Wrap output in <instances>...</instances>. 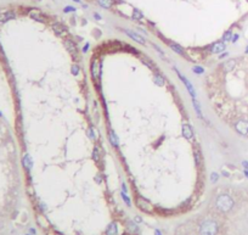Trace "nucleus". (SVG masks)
Segmentation results:
<instances>
[{"mask_svg": "<svg viewBox=\"0 0 248 235\" xmlns=\"http://www.w3.org/2000/svg\"><path fill=\"white\" fill-rule=\"evenodd\" d=\"M136 205L140 209L144 211V212H146V213H152L153 212V206L147 200H145L142 197H139L136 200Z\"/></svg>", "mask_w": 248, "mask_h": 235, "instance_id": "nucleus-3", "label": "nucleus"}, {"mask_svg": "<svg viewBox=\"0 0 248 235\" xmlns=\"http://www.w3.org/2000/svg\"><path fill=\"white\" fill-rule=\"evenodd\" d=\"M170 48H171V49L174 50L176 54H179V55H181V56L185 55V53H184V50H183V48H181V46H179V45H176V44H170Z\"/></svg>", "mask_w": 248, "mask_h": 235, "instance_id": "nucleus-15", "label": "nucleus"}, {"mask_svg": "<svg viewBox=\"0 0 248 235\" xmlns=\"http://www.w3.org/2000/svg\"><path fill=\"white\" fill-rule=\"evenodd\" d=\"M110 140H111L112 145H114V146H117V145H118V138H117V135L114 134L113 131H110Z\"/></svg>", "mask_w": 248, "mask_h": 235, "instance_id": "nucleus-16", "label": "nucleus"}, {"mask_svg": "<svg viewBox=\"0 0 248 235\" xmlns=\"http://www.w3.org/2000/svg\"><path fill=\"white\" fill-rule=\"evenodd\" d=\"M106 234L107 235H117L118 234V229H117V223L112 222L106 229Z\"/></svg>", "mask_w": 248, "mask_h": 235, "instance_id": "nucleus-10", "label": "nucleus"}, {"mask_svg": "<svg viewBox=\"0 0 248 235\" xmlns=\"http://www.w3.org/2000/svg\"><path fill=\"white\" fill-rule=\"evenodd\" d=\"M236 131L238 133L243 134V135H247L248 134V122H247V121H239V122H237Z\"/></svg>", "mask_w": 248, "mask_h": 235, "instance_id": "nucleus-4", "label": "nucleus"}, {"mask_svg": "<svg viewBox=\"0 0 248 235\" xmlns=\"http://www.w3.org/2000/svg\"><path fill=\"white\" fill-rule=\"evenodd\" d=\"M88 48H89V45H88V44H86V45H85V46H84V51H86V50H88Z\"/></svg>", "mask_w": 248, "mask_h": 235, "instance_id": "nucleus-36", "label": "nucleus"}, {"mask_svg": "<svg viewBox=\"0 0 248 235\" xmlns=\"http://www.w3.org/2000/svg\"><path fill=\"white\" fill-rule=\"evenodd\" d=\"M231 35H232V33H231V32H227V33L224 35V40H230L231 39Z\"/></svg>", "mask_w": 248, "mask_h": 235, "instance_id": "nucleus-26", "label": "nucleus"}, {"mask_svg": "<svg viewBox=\"0 0 248 235\" xmlns=\"http://www.w3.org/2000/svg\"><path fill=\"white\" fill-rule=\"evenodd\" d=\"M134 18H137V20H140V18H142V13L140 12L139 10H134Z\"/></svg>", "mask_w": 248, "mask_h": 235, "instance_id": "nucleus-23", "label": "nucleus"}, {"mask_svg": "<svg viewBox=\"0 0 248 235\" xmlns=\"http://www.w3.org/2000/svg\"><path fill=\"white\" fill-rule=\"evenodd\" d=\"M23 165H24V167H26L27 169H30V168H32V161H30L29 155H26V156H24V158H23Z\"/></svg>", "mask_w": 248, "mask_h": 235, "instance_id": "nucleus-17", "label": "nucleus"}, {"mask_svg": "<svg viewBox=\"0 0 248 235\" xmlns=\"http://www.w3.org/2000/svg\"><path fill=\"white\" fill-rule=\"evenodd\" d=\"M244 175L248 178V169H244Z\"/></svg>", "mask_w": 248, "mask_h": 235, "instance_id": "nucleus-34", "label": "nucleus"}, {"mask_svg": "<svg viewBox=\"0 0 248 235\" xmlns=\"http://www.w3.org/2000/svg\"><path fill=\"white\" fill-rule=\"evenodd\" d=\"M52 28H54V31L56 32V33H57V34H60V35L67 33V31H66V28H64L62 25H60V23H57V25H54V26H52Z\"/></svg>", "mask_w": 248, "mask_h": 235, "instance_id": "nucleus-13", "label": "nucleus"}, {"mask_svg": "<svg viewBox=\"0 0 248 235\" xmlns=\"http://www.w3.org/2000/svg\"><path fill=\"white\" fill-rule=\"evenodd\" d=\"M93 157H94L95 161H98V158H100V155H98L97 149H95V151H94V153H93Z\"/></svg>", "mask_w": 248, "mask_h": 235, "instance_id": "nucleus-24", "label": "nucleus"}, {"mask_svg": "<svg viewBox=\"0 0 248 235\" xmlns=\"http://www.w3.org/2000/svg\"><path fill=\"white\" fill-rule=\"evenodd\" d=\"M128 224H129V226H130V229H131V230H136V225H134L131 222H129Z\"/></svg>", "mask_w": 248, "mask_h": 235, "instance_id": "nucleus-30", "label": "nucleus"}, {"mask_svg": "<svg viewBox=\"0 0 248 235\" xmlns=\"http://www.w3.org/2000/svg\"><path fill=\"white\" fill-rule=\"evenodd\" d=\"M69 11H74V7H72V6L64 7V12H69Z\"/></svg>", "mask_w": 248, "mask_h": 235, "instance_id": "nucleus-29", "label": "nucleus"}, {"mask_svg": "<svg viewBox=\"0 0 248 235\" xmlns=\"http://www.w3.org/2000/svg\"><path fill=\"white\" fill-rule=\"evenodd\" d=\"M156 235H161V233H159L158 230H156Z\"/></svg>", "mask_w": 248, "mask_h": 235, "instance_id": "nucleus-37", "label": "nucleus"}, {"mask_svg": "<svg viewBox=\"0 0 248 235\" xmlns=\"http://www.w3.org/2000/svg\"><path fill=\"white\" fill-rule=\"evenodd\" d=\"M195 157H196V165H197V166H200L202 157H201V153H200V151H198V150H196V151H195Z\"/></svg>", "mask_w": 248, "mask_h": 235, "instance_id": "nucleus-21", "label": "nucleus"}, {"mask_svg": "<svg viewBox=\"0 0 248 235\" xmlns=\"http://www.w3.org/2000/svg\"><path fill=\"white\" fill-rule=\"evenodd\" d=\"M192 102H193V106H195V109H196V112H197V115H198V116H201V107H200V105H198L197 100H193Z\"/></svg>", "mask_w": 248, "mask_h": 235, "instance_id": "nucleus-22", "label": "nucleus"}, {"mask_svg": "<svg viewBox=\"0 0 248 235\" xmlns=\"http://www.w3.org/2000/svg\"><path fill=\"white\" fill-rule=\"evenodd\" d=\"M97 1L102 7H105V9H110L113 4V0H97Z\"/></svg>", "mask_w": 248, "mask_h": 235, "instance_id": "nucleus-14", "label": "nucleus"}, {"mask_svg": "<svg viewBox=\"0 0 248 235\" xmlns=\"http://www.w3.org/2000/svg\"><path fill=\"white\" fill-rule=\"evenodd\" d=\"M29 16H30L32 18H34V20L39 21V22H45V21H46L45 17L43 16V13H41L40 11H38V10H30V11H29Z\"/></svg>", "mask_w": 248, "mask_h": 235, "instance_id": "nucleus-8", "label": "nucleus"}, {"mask_svg": "<svg viewBox=\"0 0 248 235\" xmlns=\"http://www.w3.org/2000/svg\"><path fill=\"white\" fill-rule=\"evenodd\" d=\"M176 72H178V76L180 77V79H181V80H183V82L185 83V85H186V88L188 89V93H190V94H191V96H192V98H195V96H196V93H195V89H193V87L191 85V83H190V82H188V79H187L186 77H184V76H181V73H180V72H179V71H176Z\"/></svg>", "mask_w": 248, "mask_h": 235, "instance_id": "nucleus-5", "label": "nucleus"}, {"mask_svg": "<svg viewBox=\"0 0 248 235\" xmlns=\"http://www.w3.org/2000/svg\"><path fill=\"white\" fill-rule=\"evenodd\" d=\"M154 83H156L157 85L162 87V85H164V79H163L159 75H156V76H154Z\"/></svg>", "mask_w": 248, "mask_h": 235, "instance_id": "nucleus-20", "label": "nucleus"}, {"mask_svg": "<svg viewBox=\"0 0 248 235\" xmlns=\"http://www.w3.org/2000/svg\"><path fill=\"white\" fill-rule=\"evenodd\" d=\"M15 18V12L13 11H5V12H0V23H4L9 20Z\"/></svg>", "mask_w": 248, "mask_h": 235, "instance_id": "nucleus-7", "label": "nucleus"}, {"mask_svg": "<svg viewBox=\"0 0 248 235\" xmlns=\"http://www.w3.org/2000/svg\"><path fill=\"white\" fill-rule=\"evenodd\" d=\"M225 49V44L224 43H215L212 48V53L214 54H220L222 53V50Z\"/></svg>", "mask_w": 248, "mask_h": 235, "instance_id": "nucleus-12", "label": "nucleus"}, {"mask_svg": "<svg viewBox=\"0 0 248 235\" xmlns=\"http://www.w3.org/2000/svg\"><path fill=\"white\" fill-rule=\"evenodd\" d=\"M93 76L96 78L97 76H98V71H100V68H98V62L97 61H95L94 63H93Z\"/></svg>", "mask_w": 248, "mask_h": 235, "instance_id": "nucleus-19", "label": "nucleus"}, {"mask_svg": "<svg viewBox=\"0 0 248 235\" xmlns=\"http://www.w3.org/2000/svg\"><path fill=\"white\" fill-rule=\"evenodd\" d=\"M66 48H67V50L72 54V55H76L77 54V48H76V44H74L72 40H66Z\"/></svg>", "mask_w": 248, "mask_h": 235, "instance_id": "nucleus-11", "label": "nucleus"}, {"mask_svg": "<svg viewBox=\"0 0 248 235\" xmlns=\"http://www.w3.org/2000/svg\"><path fill=\"white\" fill-rule=\"evenodd\" d=\"M74 1H77V3H80V0H74Z\"/></svg>", "mask_w": 248, "mask_h": 235, "instance_id": "nucleus-38", "label": "nucleus"}, {"mask_svg": "<svg viewBox=\"0 0 248 235\" xmlns=\"http://www.w3.org/2000/svg\"><path fill=\"white\" fill-rule=\"evenodd\" d=\"M234 66H235V61L234 60H231V61H227L225 65H224V70L226 71V72H230L231 70L234 68Z\"/></svg>", "mask_w": 248, "mask_h": 235, "instance_id": "nucleus-18", "label": "nucleus"}, {"mask_svg": "<svg viewBox=\"0 0 248 235\" xmlns=\"http://www.w3.org/2000/svg\"><path fill=\"white\" fill-rule=\"evenodd\" d=\"M183 134L186 139L191 140L192 136H193V132H192V128L190 127L188 124H183Z\"/></svg>", "mask_w": 248, "mask_h": 235, "instance_id": "nucleus-9", "label": "nucleus"}, {"mask_svg": "<svg viewBox=\"0 0 248 235\" xmlns=\"http://www.w3.org/2000/svg\"><path fill=\"white\" fill-rule=\"evenodd\" d=\"M217 206H218V208L220 211H222V212H227V211H230L231 208H232L234 201L227 195H221L217 200Z\"/></svg>", "mask_w": 248, "mask_h": 235, "instance_id": "nucleus-1", "label": "nucleus"}, {"mask_svg": "<svg viewBox=\"0 0 248 235\" xmlns=\"http://www.w3.org/2000/svg\"><path fill=\"white\" fill-rule=\"evenodd\" d=\"M243 166L246 167V169H248V162H243Z\"/></svg>", "mask_w": 248, "mask_h": 235, "instance_id": "nucleus-33", "label": "nucleus"}, {"mask_svg": "<svg viewBox=\"0 0 248 235\" xmlns=\"http://www.w3.org/2000/svg\"><path fill=\"white\" fill-rule=\"evenodd\" d=\"M218 231V225L213 221H207L201 225V235H215Z\"/></svg>", "mask_w": 248, "mask_h": 235, "instance_id": "nucleus-2", "label": "nucleus"}, {"mask_svg": "<svg viewBox=\"0 0 248 235\" xmlns=\"http://www.w3.org/2000/svg\"><path fill=\"white\" fill-rule=\"evenodd\" d=\"M212 180H213V182L217 180V174H212Z\"/></svg>", "mask_w": 248, "mask_h": 235, "instance_id": "nucleus-32", "label": "nucleus"}, {"mask_svg": "<svg viewBox=\"0 0 248 235\" xmlns=\"http://www.w3.org/2000/svg\"><path fill=\"white\" fill-rule=\"evenodd\" d=\"M122 196H123L124 201L127 202V205H128V206H130V200H129V197H128V196H125V195H124V194H122Z\"/></svg>", "mask_w": 248, "mask_h": 235, "instance_id": "nucleus-28", "label": "nucleus"}, {"mask_svg": "<svg viewBox=\"0 0 248 235\" xmlns=\"http://www.w3.org/2000/svg\"><path fill=\"white\" fill-rule=\"evenodd\" d=\"M78 71H79V67H78V66H76V65H74V66H72V73H73V75H77Z\"/></svg>", "mask_w": 248, "mask_h": 235, "instance_id": "nucleus-25", "label": "nucleus"}, {"mask_svg": "<svg viewBox=\"0 0 248 235\" xmlns=\"http://www.w3.org/2000/svg\"><path fill=\"white\" fill-rule=\"evenodd\" d=\"M237 39H238V35H235V37H234V39H232V40H234V42H236V40H237Z\"/></svg>", "mask_w": 248, "mask_h": 235, "instance_id": "nucleus-35", "label": "nucleus"}, {"mask_svg": "<svg viewBox=\"0 0 248 235\" xmlns=\"http://www.w3.org/2000/svg\"><path fill=\"white\" fill-rule=\"evenodd\" d=\"M193 71L196 72V73L200 75V73H202V72H203V68H201V67H193Z\"/></svg>", "mask_w": 248, "mask_h": 235, "instance_id": "nucleus-27", "label": "nucleus"}, {"mask_svg": "<svg viewBox=\"0 0 248 235\" xmlns=\"http://www.w3.org/2000/svg\"><path fill=\"white\" fill-rule=\"evenodd\" d=\"M125 33L133 39V40H135V42H137L139 44H145L146 43V40L141 37V35H139L137 33H134V32H131V31H129V29H125Z\"/></svg>", "mask_w": 248, "mask_h": 235, "instance_id": "nucleus-6", "label": "nucleus"}, {"mask_svg": "<svg viewBox=\"0 0 248 235\" xmlns=\"http://www.w3.org/2000/svg\"><path fill=\"white\" fill-rule=\"evenodd\" d=\"M94 17H95L96 20H101V16H100V15H97V13H95V15H94Z\"/></svg>", "mask_w": 248, "mask_h": 235, "instance_id": "nucleus-31", "label": "nucleus"}]
</instances>
